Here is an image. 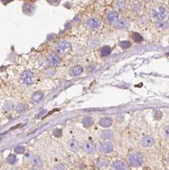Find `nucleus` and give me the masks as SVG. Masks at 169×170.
<instances>
[{"mask_svg": "<svg viewBox=\"0 0 169 170\" xmlns=\"http://www.w3.org/2000/svg\"><path fill=\"white\" fill-rule=\"evenodd\" d=\"M111 53V48L108 46H105L101 49V53L102 56H107Z\"/></svg>", "mask_w": 169, "mask_h": 170, "instance_id": "22", "label": "nucleus"}, {"mask_svg": "<svg viewBox=\"0 0 169 170\" xmlns=\"http://www.w3.org/2000/svg\"><path fill=\"white\" fill-rule=\"evenodd\" d=\"M46 1L48 3H49L50 5L57 6L60 4L61 1V0H46Z\"/></svg>", "mask_w": 169, "mask_h": 170, "instance_id": "29", "label": "nucleus"}, {"mask_svg": "<svg viewBox=\"0 0 169 170\" xmlns=\"http://www.w3.org/2000/svg\"><path fill=\"white\" fill-rule=\"evenodd\" d=\"M13 107H14V105H13V104L11 102H6V103L4 105V109L6 111H10L13 108Z\"/></svg>", "mask_w": 169, "mask_h": 170, "instance_id": "32", "label": "nucleus"}, {"mask_svg": "<svg viewBox=\"0 0 169 170\" xmlns=\"http://www.w3.org/2000/svg\"><path fill=\"white\" fill-rule=\"evenodd\" d=\"M86 25L89 29H97L100 27V22L97 18L91 17L86 21Z\"/></svg>", "mask_w": 169, "mask_h": 170, "instance_id": "9", "label": "nucleus"}, {"mask_svg": "<svg viewBox=\"0 0 169 170\" xmlns=\"http://www.w3.org/2000/svg\"><path fill=\"white\" fill-rule=\"evenodd\" d=\"M106 20L110 24L117 23L119 21V15L116 11L108 12L106 15Z\"/></svg>", "mask_w": 169, "mask_h": 170, "instance_id": "8", "label": "nucleus"}, {"mask_svg": "<svg viewBox=\"0 0 169 170\" xmlns=\"http://www.w3.org/2000/svg\"><path fill=\"white\" fill-rule=\"evenodd\" d=\"M84 150L89 154H93L96 152V147L93 143L91 142H87L84 143L83 146Z\"/></svg>", "mask_w": 169, "mask_h": 170, "instance_id": "10", "label": "nucleus"}, {"mask_svg": "<svg viewBox=\"0 0 169 170\" xmlns=\"http://www.w3.org/2000/svg\"><path fill=\"white\" fill-rule=\"evenodd\" d=\"M151 16L153 21L156 22L164 21L168 17V12L164 7L159 6L157 8L152 10Z\"/></svg>", "mask_w": 169, "mask_h": 170, "instance_id": "1", "label": "nucleus"}, {"mask_svg": "<svg viewBox=\"0 0 169 170\" xmlns=\"http://www.w3.org/2000/svg\"><path fill=\"white\" fill-rule=\"evenodd\" d=\"M114 136V133L112 130H105L103 132H102L101 134V137L102 138L104 139H111L112 137Z\"/></svg>", "mask_w": 169, "mask_h": 170, "instance_id": "19", "label": "nucleus"}, {"mask_svg": "<svg viewBox=\"0 0 169 170\" xmlns=\"http://www.w3.org/2000/svg\"><path fill=\"white\" fill-rule=\"evenodd\" d=\"M71 47L72 45L69 42L66 40H61L56 45L54 49H55L56 53L64 55L69 52L71 49Z\"/></svg>", "mask_w": 169, "mask_h": 170, "instance_id": "2", "label": "nucleus"}, {"mask_svg": "<svg viewBox=\"0 0 169 170\" xmlns=\"http://www.w3.org/2000/svg\"><path fill=\"white\" fill-rule=\"evenodd\" d=\"M156 26L159 29H162V30H165V29H167L168 27V24L167 22H158L156 24Z\"/></svg>", "mask_w": 169, "mask_h": 170, "instance_id": "27", "label": "nucleus"}, {"mask_svg": "<svg viewBox=\"0 0 169 170\" xmlns=\"http://www.w3.org/2000/svg\"><path fill=\"white\" fill-rule=\"evenodd\" d=\"M72 28V24L71 22H67L65 24V29L66 30H68V29H70Z\"/></svg>", "mask_w": 169, "mask_h": 170, "instance_id": "39", "label": "nucleus"}, {"mask_svg": "<svg viewBox=\"0 0 169 170\" xmlns=\"http://www.w3.org/2000/svg\"><path fill=\"white\" fill-rule=\"evenodd\" d=\"M16 160H17V158H16V156L14 154L9 155L7 157V158H6V161H7L8 163L10 164H14L16 162Z\"/></svg>", "mask_w": 169, "mask_h": 170, "instance_id": "26", "label": "nucleus"}, {"mask_svg": "<svg viewBox=\"0 0 169 170\" xmlns=\"http://www.w3.org/2000/svg\"><path fill=\"white\" fill-rule=\"evenodd\" d=\"M43 97H44V95H43V93L39 92H35V93H34L33 95H32L31 101H33V102L37 103V102H40L41 100H42Z\"/></svg>", "mask_w": 169, "mask_h": 170, "instance_id": "15", "label": "nucleus"}, {"mask_svg": "<svg viewBox=\"0 0 169 170\" xmlns=\"http://www.w3.org/2000/svg\"><path fill=\"white\" fill-rule=\"evenodd\" d=\"M46 112H47V111L46 110H43L42 111H41L40 112V113L38 114V115L37 116V118H40V117H41L42 116H43L44 114H46Z\"/></svg>", "mask_w": 169, "mask_h": 170, "instance_id": "37", "label": "nucleus"}, {"mask_svg": "<svg viewBox=\"0 0 169 170\" xmlns=\"http://www.w3.org/2000/svg\"><path fill=\"white\" fill-rule=\"evenodd\" d=\"M128 162L130 165L132 166H135V167L139 166L142 165L143 162V155L140 153H133L129 155L128 158Z\"/></svg>", "mask_w": 169, "mask_h": 170, "instance_id": "3", "label": "nucleus"}, {"mask_svg": "<svg viewBox=\"0 0 169 170\" xmlns=\"http://www.w3.org/2000/svg\"><path fill=\"white\" fill-rule=\"evenodd\" d=\"M58 166H59V168H56V169H66L65 167H63V166L62 164H59Z\"/></svg>", "mask_w": 169, "mask_h": 170, "instance_id": "40", "label": "nucleus"}, {"mask_svg": "<svg viewBox=\"0 0 169 170\" xmlns=\"http://www.w3.org/2000/svg\"><path fill=\"white\" fill-rule=\"evenodd\" d=\"M89 46H90L91 47H95V46H97L99 43L97 39H96L95 38H92L90 40V41H89Z\"/></svg>", "mask_w": 169, "mask_h": 170, "instance_id": "33", "label": "nucleus"}, {"mask_svg": "<svg viewBox=\"0 0 169 170\" xmlns=\"http://www.w3.org/2000/svg\"><path fill=\"white\" fill-rule=\"evenodd\" d=\"M168 162H169V158H168Z\"/></svg>", "mask_w": 169, "mask_h": 170, "instance_id": "41", "label": "nucleus"}, {"mask_svg": "<svg viewBox=\"0 0 169 170\" xmlns=\"http://www.w3.org/2000/svg\"><path fill=\"white\" fill-rule=\"evenodd\" d=\"M142 8V5L140 2L135 0V1H133L132 3V8L133 12H139L141 10Z\"/></svg>", "mask_w": 169, "mask_h": 170, "instance_id": "18", "label": "nucleus"}, {"mask_svg": "<svg viewBox=\"0 0 169 170\" xmlns=\"http://www.w3.org/2000/svg\"><path fill=\"white\" fill-rule=\"evenodd\" d=\"M47 61L49 65L54 67L59 65L61 62V59L57 54L51 53L48 55L47 58Z\"/></svg>", "mask_w": 169, "mask_h": 170, "instance_id": "7", "label": "nucleus"}, {"mask_svg": "<svg viewBox=\"0 0 169 170\" xmlns=\"http://www.w3.org/2000/svg\"><path fill=\"white\" fill-rule=\"evenodd\" d=\"M83 71H84V69H83V67L82 66L75 65L73 67L71 70H70V74L74 77L79 76L82 74Z\"/></svg>", "mask_w": 169, "mask_h": 170, "instance_id": "12", "label": "nucleus"}, {"mask_svg": "<svg viewBox=\"0 0 169 170\" xmlns=\"http://www.w3.org/2000/svg\"><path fill=\"white\" fill-rule=\"evenodd\" d=\"M99 124H100V126L101 127L107 128L111 126V125L112 124V120L110 118L108 117L101 118V119L99 121Z\"/></svg>", "mask_w": 169, "mask_h": 170, "instance_id": "14", "label": "nucleus"}, {"mask_svg": "<svg viewBox=\"0 0 169 170\" xmlns=\"http://www.w3.org/2000/svg\"><path fill=\"white\" fill-rule=\"evenodd\" d=\"M94 123L93 118L91 117H86L83 118L82 120V124L86 127H89L92 126Z\"/></svg>", "mask_w": 169, "mask_h": 170, "instance_id": "17", "label": "nucleus"}, {"mask_svg": "<svg viewBox=\"0 0 169 170\" xmlns=\"http://www.w3.org/2000/svg\"><path fill=\"white\" fill-rule=\"evenodd\" d=\"M53 134L56 137H59V136H61L62 130H61V129H54L53 131Z\"/></svg>", "mask_w": 169, "mask_h": 170, "instance_id": "35", "label": "nucleus"}, {"mask_svg": "<svg viewBox=\"0 0 169 170\" xmlns=\"http://www.w3.org/2000/svg\"><path fill=\"white\" fill-rule=\"evenodd\" d=\"M161 117H162V113L160 111L157 110L154 113V117L156 120H160L161 118Z\"/></svg>", "mask_w": 169, "mask_h": 170, "instance_id": "34", "label": "nucleus"}, {"mask_svg": "<svg viewBox=\"0 0 169 170\" xmlns=\"http://www.w3.org/2000/svg\"><path fill=\"white\" fill-rule=\"evenodd\" d=\"M32 162L35 166H40L42 164V159H41L40 156H34L33 159H32Z\"/></svg>", "mask_w": 169, "mask_h": 170, "instance_id": "21", "label": "nucleus"}, {"mask_svg": "<svg viewBox=\"0 0 169 170\" xmlns=\"http://www.w3.org/2000/svg\"><path fill=\"white\" fill-rule=\"evenodd\" d=\"M163 133L165 136L169 138V127H166L164 128Z\"/></svg>", "mask_w": 169, "mask_h": 170, "instance_id": "36", "label": "nucleus"}, {"mask_svg": "<svg viewBox=\"0 0 169 170\" xmlns=\"http://www.w3.org/2000/svg\"><path fill=\"white\" fill-rule=\"evenodd\" d=\"M116 7L119 10H123L126 7V3L124 0H117L116 3Z\"/></svg>", "mask_w": 169, "mask_h": 170, "instance_id": "24", "label": "nucleus"}, {"mask_svg": "<svg viewBox=\"0 0 169 170\" xmlns=\"http://www.w3.org/2000/svg\"><path fill=\"white\" fill-rule=\"evenodd\" d=\"M155 143V139L151 136H146L142 138L141 141V145L143 147L151 146Z\"/></svg>", "mask_w": 169, "mask_h": 170, "instance_id": "11", "label": "nucleus"}, {"mask_svg": "<svg viewBox=\"0 0 169 170\" xmlns=\"http://www.w3.org/2000/svg\"><path fill=\"white\" fill-rule=\"evenodd\" d=\"M26 109V105L25 104L23 103H21L19 104L15 107V110L17 111L18 113H21V112L24 111Z\"/></svg>", "mask_w": 169, "mask_h": 170, "instance_id": "25", "label": "nucleus"}, {"mask_svg": "<svg viewBox=\"0 0 169 170\" xmlns=\"http://www.w3.org/2000/svg\"><path fill=\"white\" fill-rule=\"evenodd\" d=\"M119 46L124 49H128L131 46V43L128 41H122L119 43Z\"/></svg>", "mask_w": 169, "mask_h": 170, "instance_id": "28", "label": "nucleus"}, {"mask_svg": "<svg viewBox=\"0 0 169 170\" xmlns=\"http://www.w3.org/2000/svg\"><path fill=\"white\" fill-rule=\"evenodd\" d=\"M35 10H36V6L33 2L25 1L22 4V10L25 15L32 16L35 12Z\"/></svg>", "mask_w": 169, "mask_h": 170, "instance_id": "4", "label": "nucleus"}, {"mask_svg": "<svg viewBox=\"0 0 169 170\" xmlns=\"http://www.w3.org/2000/svg\"><path fill=\"white\" fill-rule=\"evenodd\" d=\"M128 25V22L127 21V20L126 19H123V20H121V21H118L116 27L118 29H124V28H126Z\"/></svg>", "mask_w": 169, "mask_h": 170, "instance_id": "20", "label": "nucleus"}, {"mask_svg": "<svg viewBox=\"0 0 169 170\" xmlns=\"http://www.w3.org/2000/svg\"><path fill=\"white\" fill-rule=\"evenodd\" d=\"M107 164H108V161L105 159H101L100 161H98V166H100V167H101V168L106 167Z\"/></svg>", "mask_w": 169, "mask_h": 170, "instance_id": "30", "label": "nucleus"}, {"mask_svg": "<svg viewBox=\"0 0 169 170\" xmlns=\"http://www.w3.org/2000/svg\"><path fill=\"white\" fill-rule=\"evenodd\" d=\"M14 150L15 152L18 153V154H22V153H23L24 152L25 148L22 146H19L16 147Z\"/></svg>", "mask_w": 169, "mask_h": 170, "instance_id": "31", "label": "nucleus"}, {"mask_svg": "<svg viewBox=\"0 0 169 170\" xmlns=\"http://www.w3.org/2000/svg\"><path fill=\"white\" fill-rule=\"evenodd\" d=\"M113 145L109 142H105L101 143L99 147L100 152L103 154H107L112 152Z\"/></svg>", "mask_w": 169, "mask_h": 170, "instance_id": "6", "label": "nucleus"}, {"mask_svg": "<svg viewBox=\"0 0 169 170\" xmlns=\"http://www.w3.org/2000/svg\"><path fill=\"white\" fill-rule=\"evenodd\" d=\"M21 80L26 85H32L34 82V74L30 70H25L21 74Z\"/></svg>", "mask_w": 169, "mask_h": 170, "instance_id": "5", "label": "nucleus"}, {"mask_svg": "<svg viewBox=\"0 0 169 170\" xmlns=\"http://www.w3.org/2000/svg\"><path fill=\"white\" fill-rule=\"evenodd\" d=\"M112 168L114 169H119V170H124L127 169V165L124 162L121 161H116L112 163Z\"/></svg>", "mask_w": 169, "mask_h": 170, "instance_id": "13", "label": "nucleus"}, {"mask_svg": "<svg viewBox=\"0 0 169 170\" xmlns=\"http://www.w3.org/2000/svg\"><path fill=\"white\" fill-rule=\"evenodd\" d=\"M69 148L73 152H77L79 148V145L77 141L72 140L68 143Z\"/></svg>", "mask_w": 169, "mask_h": 170, "instance_id": "16", "label": "nucleus"}, {"mask_svg": "<svg viewBox=\"0 0 169 170\" xmlns=\"http://www.w3.org/2000/svg\"><path fill=\"white\" fill-rule=\"evenodd\" d=\"M132 38H133V40L137 43L141 42L143 40V37L138 33H134L132 35Z\"/></svg>", "mask_w": 169, "mask_h": 170, "instance_id": "23", "label": "nucleus"}, {"mask_svg": "<svg viewBox=\"0 0 169 170\" xmlns=\"http://www.w3.org/2000/svg\"><path fill=\"white\" fill-rule=\"evenodd\" d=\"M13 1H14V0H1V2L4 5H8V3H11Z\"/></svg>", "mask_w": 169, "mask_h": 170, "instance_id": "38", "label": "nucleus"}]
</instances>
